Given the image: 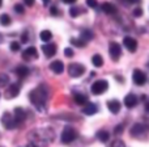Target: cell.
<instances>
[{
    "label": "cell",
    "mask_w": 149,
    "mask_h": 147,
    "mask_svg": "<svg viewBox=\"0 0 149 147\" xmlns=\"http://www.w3.org/2000/svg\"><path fill=\"white\" fill-rule=\"evenodd\" d=\"M1 124H3V126L8 130H12V129H15V127H17V124H16L15 118H13V114H10L9 112H5L1 116Z\"/></svg>",
    "instance_id": "6"
},
{
    "label": "cell",
    "mask_w": 149,
    "mask_h": 147,
    "mask_svg": "<svg viewBox=\"0 0 149 147\" xmlns=\"http://www.w3.org/2000/svg\"><path fill=\"white\" fill-rule=\"evenodd\" d=\"M134 15L136 16V17H137V16H141L143 15V9H141V8H136V9L134 11Z\"/></svg>",
    "instance_id": "38"
},
{
    "label": "cell",
    "mask_w": 149,
    "mask_h": 147,
    "mask_svg": "<svg viewBox=\"0 0 149 147\" xmlns=\"http://www.w3.org/2000/svg\"><path fill=\"white\" fill-rule=\"evenodd\" d=\"M82 113L86 114V116H93L94 113H97V105L93 103H86L82 109Z\"/></svg>",
    "instance_id": "17"
},
{
    "label": "cell",
    "mask_w": 149,
    "mask_h": 147,
    "mask_svg": "<svg viewBox=\"0 0 149 147\" xmlns=\"http://www.w3.org/2000/svg\"><path fill=\"white\" fill-rule=\"evenodd\" d=\"M50 70H51L54 74L60 75V74H63V71H64V65H63L62 60H54V62L50 63Z\"/></svg>",
    "instance_id": "15"
},
{
    "label": "cell",
    "mask_w": 149,
    "mask_h": 147,
    "mask_svg": "<svg viewBox=\"0 0 149 147\" xmlns=\"http://www.w3.org/2000/svg\"><path fill=\"white\" fill-rule=\"evenodd\" d=\"M9 47H10V50L12 51H18L20 50V44L18 42H16V41H13V42H10V45H9Z\"/></svg>",
    "instance_id": "30"
},
{
    "label": "cell",
    "mask_w": 149,
    "mask_h": 147,
    "mask_svg": "<svg viewBox=\"0 0 149 147\" xmlns=\"http://www.w3.org/2000/svg\"><path fill=\"white\" fill-rule=\"evenodd\" d=\"M34 3H36V0H24V4L28 5V7H33Z\"/></svg>",
    "instance_id": "37"
},
{
    "label": "cell",
    "mask_w": 149,
    "mask_h": 147,
    "mask_svg": "<svg viewBox=\"0 0 149 147\" xmlns=\"http://www.w3.org/2000/svg\"><path fill=\"white\" fill-rule=\"evenodd\" d=\"M132 80L136 85H144L147 83V75L141 70H135L134 74H132Z\"/></svg>",
    "instance_id": "9"
},
{
    "label": "cell",
    "mask_w": 149,
    "mask_h": 147,
    "mask_svg": "<svg viewBox=\"0 0 149 147\" xmlns=\"http://www.w3.org/2000/svg\"><path fill=\"white\" fill-rule=\"evenodd\" d=\"M93 37H94V34H93L92 30H89V29H84V30H81V33H80V39H81L82 42H89L93 39Z\"/></svg>",
    "instance_id": "18"
},
{
    "label": "cell",
    "mask_w": 149,
    "mask_h": 147,
    "mask_svg": "<svg viewBox=\"0 0 149 147\" xmlns=\"http://www.w3.org/2000/svg\"><path fill=\"white\" fill-rule=\"evenodd\" d=\"M22 58H24V59H26V60L34 59V58H38V51H37V49L34 46H30V47H28V49L24 50Z\"/></svg>",
    "instance_id": "14"
},
{
    "label": "cell",
    "mask_w": 149,
    "mask_h": 147,
    "mask_svg": "<svg viewBox=\"0 0 149 147\" xmlns=\"http://www.w3.org/2000/svg\"><path fill=\"white\" fill-rule=\"evenodd\" d=\"M25 117H26V113L22 108H16L15 109V112H13V118H15L17 126H20V125L25 121Z\"/></svg>",
    "instance_id": "11"
},
{
    "label": "cell",
    "mask_w": 149,
    "mask_h": 147,
    "mask_svg": "<svg viewBox=\"0 0 149 147\" xmlns=\"http://www.w3.org/2000/svg\"><path fill=\"white\" fill-rule=\"evenodd\" d=\"M109 54H110L113 60H118L122 55L120 45H119L118 42H110V45H109Z\"/></svg>",
    "instance_id": "7"
},
{
    "label": "cell",
    "mask_w": 149,
    "mask_h": 147,
    "mask_svg": "<svg viewBox=\"0 0 149 147\" xmlns=\"http://www.w3.org/2000/svg\"><path fill=\"white\" fill-rule=\"evenodd\" d=\"M8 83H9V77H8V75L0 72V87H5Z\"/></svg>",
    "instance_id": "27"
},
{
    "label": "cell",
    "mask_w": 149,
    "mask_h": 147,
    "mask_svg": "<svg viewBox=\"0 0 149 147\" xmlns=\"http://www.w3.org/2000/svg\"><path fill=\"white\" fill-rule=\"evenodd\" d=\"M47 97H49V92H47L45 85H39L36 89H33L29 93V98H30L31 104L38 109L39 112L45 110V105H46Z\"/></svg>",
    "instance_id": "1"
},
{
    "label": "cell",
    "mask_w": 149,
    "mask_h": 147,
    "mask_svg": "<svg viewBox=\"0 0 149 147\" xmlns=\"http://www.w3.org/2000/svg\"><path fill=\"white\" fill-rule=\"evenodd\" d=\"M0 42H3V36L0 34Z\"/></svg>",
    "instance_id": "43"
},
{
    "label": "cell",
    "mask_w": 149,
    "mask_h": 147,
    "mask_svg": "<svg viewBox=\"0 0 149 147\" xmlns=\"http://www.w3.org/2000/svg\"><path fill=\"white\" fill-rule=\"evenodd\" d=\"M39 37H41V39L43 42H47V44H49V42L52 39V33L50 30H42L41 34H39Z\"/></svg>",
    "instance_id": "24"
},
{
    "label": "cell",
    "mask_w": 149,
    "mask_h": 147,
    "mask_svg": "<svg viewBox=\"0 0 149 147\" xmlns=\"http://www.w3.org/2000/svg\"><path fill=\"white\" fill-rule=\"evenodd\" d=\"M101 8H102V11L105 13H107V15H115L116 13V7L114 4H111V3H103L102 5H101Z\"/></svg>",
    "instance_id": "20"
},
{
    "label": "cell",
    "mask_w": 149,
    "mask_h": 147,
    "mask_svg": "<svg viewBox=\"0 0 149 147\" xmlns=\"http://www.w3.org/2000/svg\"><path fill=\"white\" fill-rule=\"evenodd\" d=\"M15 11L21 15V13H24V11H25V9H24V5L22 4H16L15 5Z\"/></svg>",
    "instance_id": "34"
},
{
    "label": "cell",
    "mask_w": 149,
    "mask_h": 147,
    "mask_svg": "<svg viewBox=\"0 0 149 147\" xmlns=\"http://www.w3.org/2000/svg\"><path fill=\"white\" fill-rule=\"evenodd\" d=\"M127 1H128L130 4H136V3H140L141 0H127Z\"/></svg>",
    "instance_id": "40"
},
{
    "label": "cell",
    "mask_w": 149,
    "mask_h": 147,
    "mask_svg": "<svg viewBox=\"0 0 149 147\" xmlns=\"http://www.w3.org/2000/svg\"><path fill=\"white\" fill-rule=\"evenodd\" d=\"M31 143L37 142H51L54 139V132L51 129H37L29 134Z\"/></svg>",
    "instance_id": "2"
},
{
    "label": "cell",
    "mask_w": 149,
    "mask_h": 147,
    "mask_svg": "<svg viewBox=\"0 0 149 147\" xmlns=\"http://www.w3.org/2000/svg\"><path fill=\"white\" fill-rule=\"evenodd\" d=\"M85 66L80 65V63H71L68 66V75L71 77H80L81 75H84L85 72Z\"/></svg>",
    "instance_id": "5"
},
{
    "label": "cell",
    "mask_w": 149,
    "mask_h": 147,
    "mask_svg": "<svg viewBox=\"0 0 149 147\" xmlns=\"http://www.w3.org/2000/svg\"><path fill=\"white\" fill-rule=\"evenodd\" d=\"M50 13H51L52 16H58V15H59V9H58V7H51V8H50Z\"/></svg>",
    "instance_id": "36"
},
{
    "label": "cell",
    "mask_w": 149,
    "mask_h": 147,
    "mask_svg": "<svg viewBox=\"0 0 149 147\" xmlns=\"http://www.w3.org/2000/svg\"><path fill=\"white\" fill-rule=\"evenodd\" d=\"M76 137H77V133L73 127L65 126L64 129H63V132H62V142L63 143H65V145L72 143L73 141L76 139Z\"/></svg>",
    "instance_id": "3"
},
{
    "label": "cell",
    "mask_w": 149,
    "mask_h": 147,
    "mask_svg": "<svg viewBox=\"0 0 149 147\" xmlns=\"http://www.w3.org/2000/svg\"><path fill=\"white\" fill-rule=\"evenodd\" d=\"M123 45L127 50H130L131 53H135L137 49V41L134 38V37H124L123 38Z\"/></svg>",
    "instance_id": "10"
},
{
    "label": "cell",
    "mask_w": 149,
    "mask_h": 147,
    "mask_svg": "<svg viewBox=\"0 0 149 147\" xmlns=\"http://www.w3.org/2000/svg\"><path fill=\"white\" fill-rule=\"evenodd\" d=\"M42 51H43V54L46 55L47 58L54 57V55L56 54V45H54V44H45L43 46H42Z\"/></svg>",
    "instance_id": "12"
},
{
    "label": "cell",
    "mask_w": 149,
    "mask_h": 147,
    "mask_svg": "<svg viewBox=\"0 0 149 147\" xmlns=\"http://www.w3.org/2000/svg\"><path fill=\"white\" fill-rule=\"evenodd\" d=\"M109 88V84L106 80L103 79H100V80H95L94 83L92 84V92L94 93V95H102V93L106 92V89Z\"/></svg>",
    "instance_id": "4"
},
{
    "label": "cell",
    "mask_w": 149,
    "mask_h": 147,
    "mask_svg": "<svg viewBox=\"0 0 149 147\" xmlns=\"http://www.w3.org/2000/svg\"><path fill=\"white\" fill-rule=\"evenodd\" d=\"M1 3H3V0H0V7H1Z\"/></svg>",
    "instance_id": "45"
},
{
    "label": "cell",
    "mask_w": 149,
    "mask_h": 147,
    "mask_svg": "<svg viewBox=\"0 0 149 147\" xmlns=\"http://www.w3.org/2000/svg\"><path fill=\"white\" fill-rule=\"evenodd\" d=\"M86 4L89 5L90 8H97L98 3H97V0H86Z\"/></svg>",
    "instance_id": "35"
},
{
    "label": "cell",
    "mask_w": 149,
    "mask_h": 147,
    "mask_svg": "<svg viewBox=\"0 0 149 147\" xmlns=\"http://www.w3.org/2000/svg\"><path fill=\"white\" fill-rule=\"evenodd\" d=\"M137 103H139V98H137V96L134 95V93H130V95H127L126 97H124V105H126L127 108H135V106L137 105Z\"/></svg>",
    "instance_id": "13"
},
{
    "label": "cell",
    "mask_w": 149,
    "mask_h": 147,
    "mask_svg": "<svg viewBox=\"0 0 149 147\" xmlns=\"http://www.w3.org/2000/svg\"><path fill=\"white\" fill-rule=\"evenodd\" d=\"M21 41L22 42H28V32H25V33H22V36H21Z\"/></svg>",
    "instance_id": "39"
},
{
    "label": "cell",
    "mask_w": 149,
    "mask_h": 147,
    "mask_svg": "<svg viewBox=\"0 0 149 147\" xmlns=\"http://www.w3.org/2000/svg\"><path fill=\"white\" fill-rule=\"evenodd\" d=\"M107 108L111 113L116 114L120 110V103L118 100H110V101H107Z\"/></svg>",
    "instance_id": "19"
},
{
    "label": "cell",
    "mask_w": 149,
    "mask_h": 147,
    "mask_svg": "<svg viewBox=\"0 0 149 147\" xmlns=\"http://www.w3.org/2000/svg\"><path fill=\"white\" fill-rule=\"evenodd\" d=\"M26 147H38V146H37V145H34V143H31V142H30V143H29V145L26 146Z\"/></svg>",
    "instance_id": "42"
},
{
    "label": "cell",
    "mask_w": 149,
    "mask_h": 147,
    "mask_svg": "<svg viewBox=\"0 0 149 147\" xmlns=\"http://www.w3.org/2000/svg\"><path fill=\"white\" fill-rule=\"evenodd\" d=\"M70 42L73 45V46H76V47H84L85 45H86L85 42H82L80 38H77V39H76V38H71V39H70Z\"/></svg>",
    "instance_id": "28"
},
{
    "label": "cell",
    "mask_w": 149,
    "mask_h": 147,
    "mask_svg": "<svg viewBox=\"0 0 149 147\" xmlns=\"http://www.w3.org/2000/svg\"><path fill=\"white\" fill-rule=\"evenodd\" d=\"M73 54H74V51H73L72 49H71V47H65V49H64V55H65V57L72 58Z\"/></svg>",
    "instance_id": "33"
},
{
    "label": "cell",
    "mask_w": 149,
    "mask_h": 147,
    "mask_svg": "<svg viewBox=\"0 0 149 147\" xmlns=\"http://www.w3.org/2000/svg\"><path fill=\"white\" fill-rule=\"evenodd\" d=\"M73 101L77 104V105H85L88 103V97L82 93H76L73 97Z\"/></svg>",
    "instance_id": "21"
},
{
    "label": "cell",
    "mask_w": 149,
    "mask_h": 147,
    "mask_svg": "<svg viewBox=\"0 0 149 147\" xmlns=\"http://www.w3.org/2000/svg\"><path fill=\"white\" fill-rule=\"evenodd\" d=\"M18 92H20V85L13 83V84H10L9 87H8L7 93H5V97L13 98V97H16V96H18Z\"/></svg>",
    "instance_id": "16"
},
{
    "label": "cell",
    "mask_w": 149,
    "mask_h": 147,
    "mask_svg": "<svg viewBox=\"0 0 149 147\" xmlns=\"http://www.w3.org/2000/svg\"><path fill=\"white\" fill-rule=\"evenodd\" d=\"M43 3H45V4H47V3H49V0H43Z\"/></svg>",
    "instance_id": "44"
},
{
    "label": "cell",
    "mask_w": 149,
    "mask_h": 147,
    "mask_svg": "<svg viewBox=\"0 0 149 147\" xmlns=\"http://www.w3.org/2000/svg\"><path fill=\"white\" fill-rule=\"evenodd\" d=\"M147 133V127L143 124H135L131 127V135L134 138H143Z\"/></svg>",
    "instance_id": "8"
},
{
    "label": "cell",
    "mask_w": 149,
    "mask_h": 147,
    "mask_svg": "<svg viewBox=\"0 0 149 147\" xmlns=\"http://www.w3.org/2000/svg\"><path fill=\"white\" fill-rule=\"evenodd\" d=\"M10 23H12V20H10V17L8 15H1L0 16V24H1L3 26L10 25Z\"/></svg>",
    "instance_id": "26"
},
{
    "label": "cell",
    "mask_w": 149,
    "mask_h": 147,
    "mask_svg": "<svg viewBox=\"0 0 149 147\" xmlns=\"http://www.w3.org/2000/svg\"><path fill=\"white\" fill-rule=\"evenodd\" d=\"M70 15L72 17H76V16L80 15V8L79 7H71L70 8Z\"/></svg>",
    "instance_id": "29"
},
{
    "label": "cell",
    "mask_w": 149,
    "mask_h": 147,
    "mask_svg": "<svg viewBox=\"0 0 149 147\" xmlns=\"http://www.w3.org/2000/svg\"><path fill=\"white\" fill-rule=\"evenodd\" d=\"M16 75L22 79V77L29 75V68L26 67V66H18V67H16Z\"/></svg>",
    "instance_id": "22"
},
{
    "label": "cell",
    "mask_w": 149,
    "mask_h": 147,
    "mask_svg": "<svg viewBox=\"0 0 149 147\" xmlns=\"http://www.w3.org/2000/svg\"><path fill=\"white\" fill-rule=\"evenodd\" d=\"M92 63L93 66H95V67H102L103 66V58L101 57L100 54H94L92 58Z\"/></svg>",
    "instance_id": "23"
},
{
    "label": "cell",
    "mask_w": 149,
    "mask_h": 147,
    "mask_svg": "<svg viewBox=\"0 0 149 147\" xmlns=\"http://www.w3.org/2000/svg\"><path fill=\"white\" fill-rule=\"evenodd\" d=\"M97 138L101 142H107L109 138H110V134L107 133V130H100V132L97 133Z\"/></svg>",
    "instance_id": "25"
},
{
    "label": "cell",
    "mask_w": 149,
    "mask_h": 147,
    "mask_svg": "<svg viewBox=\"0 0 149 147\" xmlns=\"http://www.w3.org/2000/svg\"><path fill=\"white\" fill-rule=\"evenodd\" d=\"M111 147H126V145H124L123 141L116 139V141H114V142L111 143Z\"/></svg>",
    "instance_id": "31"
},
{
    "label": "cell",
    "mask_w": 149,
    "mask_h": 147,
    "mask_svg": "<svg viewBox=\"0 0 149 147\" xmlns=\"http://www.w3.org/2000/svg\"><path fill=\"white\" fill-rule=\"evenodd\" d=\"M123 129H124V126L122 124L118 125V126H115V127H114V134H115V135L122 134V133H123Z\"/></svg>",
    "instance_id": "32"
},
{
    "label": "cell",
    "mask_w": 149,
    "mask_h": 147,
    "mask_svg": "<svg viewBox=\"0 0 149 147\" xmlns=\"http://www.w3.org/2000/svg\"><path fill=\"white\" fill-rule=\"evenodd\" d=\"M74 1L76 0H63V3H65V4H73Z\"/></svg>",
    "instance_id": "41"
}]
</instances>
